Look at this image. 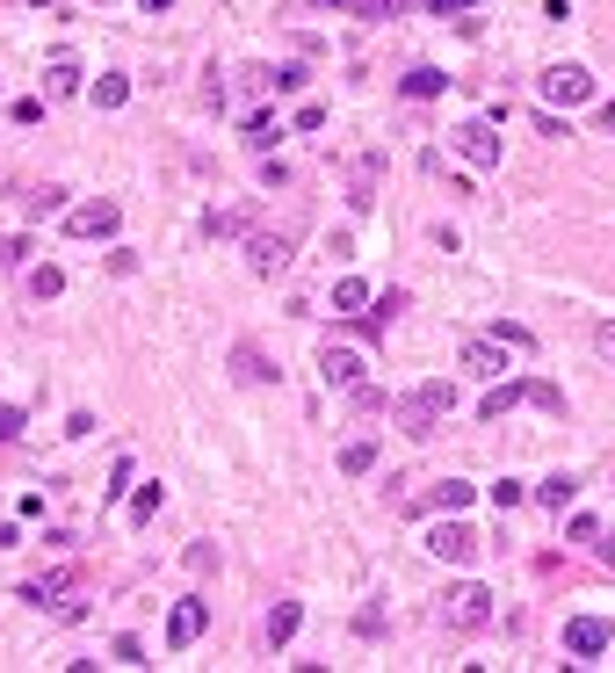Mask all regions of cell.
Listing matches in <instances>:
<instances>
[{
	"mask_svg": "<svg viewBox=\"0 0 615 673\" xmlns=\"http://www.w3.org/2000/svg\"><path fill=\"white\" fill-rule=\"evenodd\" d=\"M572 493H579V478H572V471H550V478L536 485V500H543V507H558V514L572 507Z\"/></svg>",
	"mask_w": 615,
	"mask_h": 673,
	"instance_id": "17",
	"label": "cell"
},
{
	"mask_svg": "<svg viewBox=\"0 0 615 673\" xmlns=\"http://www.w3.org/2000/svg\"><path fill=\"white\" fill-rule=\"evenodd\" d=\"M398 87H406V95H413V102H435V95H442V87H449V73H442V66H413V73H406V80H398Z\"/></svg>",
	"mask_w": 615,
	"mask_h": 673,
	"instance_id": "15",
	"label": "cell"
},
{
	"mask_svg": "<svg viewBox=\"0 0 615 673\" xmlns=\"http://www.w3.org/2000/svg\"><path fill=\"white\" fill-rule=\"evenodd\" d=\"M442 623H449V630H485V623H492V594L478 587V579H456L449 601H442Z\"/></svg>",
	"mask_w": 615,
	"mask_h": 673,
	"instance_id": "3",
	"label": "cell"
},
{
	"mask_svg": "<svg viewBox=\"0 0 615 673\" xmlns=\"http://www.w3.org/2000/svg\"><path fill=\"white\" fill-rule=\"evenodd\" d=\"M529 406H543V413H565V391H558V384H529Z\"/></svg>",
	"mask_w": 615,
	"mask_h": 673,
	"instance_id": "26",
	"label": "cell"
},
{
	"mask_svg": "<svg viewBox=\"0 0 615 673\" xmlns=\"http://www.w3.org/2000/svg\"><path fill=\"white\" fill-rule=\"evenodd\" d=\"M109 652H116V666H145V645H138V637H116Z\"/></svg>",
	"mask_w": 615,
	"mask_h": 673,
	"instance_id": "29",
	"label": "cell"
},
{
	"mask_svg": "<svg viewBox=\"0 0 615 673\" xmlns=\"http://www.w3.org/2000/svg\"><path fill=\"white\" fill-rule=\"evenodd\" d=\"M95 8H109V0H95Z\"/></svg>",
	"mask_w": 615,
	"mask_h": 673,
	"instance_id": "37",
	"label": "cell"
},
{
	"mask_svg": "<svg viewBox=\"0 0 615 673\" xmlns=\"http://www.w3.org/2000/svg\"><path fill=\"white\" fill-rule=\"evenodd\" d=\"M138 8H145V15H167V8H174V0H138Z\"/></svg>",
	"mask_w": 615,
	"mask_h": 673,
	"instance_id": "34",
	"label": "cell"
},
{
	"mask_svg": "<svg viewBox=\"0 0 615 673\" xmlns=\"http://www.w3.org/2000/svg\"><path fill=\"white\" fill-rule=\"evenodd\" d=\"M51 210H66V189H37V196H29V218H51Z\"/></svg>",
	"mask_w": 615,
	"mask_h": 673,
	"instance_id": "25",
	"label": "cell"
},
{
	"mask_svg": "<svg viewBox=\"0 0 615 673\" xmlns=\"http://www.w3.org/2000/svg\"><path fill=\"white\" fill-rule=\"evenodd\" d=\"M319 8H362V0H319Z\"/></svg>",
	"mask_w": 615,
	"mask_h": 673,
	"instance_id": "36",
	"label": "cell"
},
{
	"mask_svg": "<svg viewBox=\"0 0 615 673\" xmlns=\"http://www.w3.org/2000/svg\"><path fill=\"white\" fill-rule=\"evenodd\" d=\"M427 550H435L442 565H471V558H478V529H464L456 514H442V522L427 529Z\"/></svg>",
	"mask_w": 615,
	"mask_h": 673,
	"instance_id": "5",
	"label": "cell"
},
{
	"mask_svg": "<svg viewBox=\"0 0 615 673\" xmlns=\"http://www.w3.org/2000/svg\"><path fill=\"white\" fill-rule=\"evenodd\" d=\"M594 348H601V355L615 362V319H601V326H594Z\"/></svg>",
	"mask_w": 615,
	"mask_h": 673,
	"instance_id": "32",
	"label": "cell"
},
{
	"mask_svg": "<svg viewBox=\"0 0 615 673\" xmlns=\"http://www.w3.org/2000/svg\"><path fill=\"white\" fill-rule=\"evenodd\" d=\"M44 95H51V102H73V95H80V58H73V51H51V66H44Z\"/></svg>",
	"mask_w": 615,
	"mask_h": 673,
	"instance_id": "11",
	"label": "cell"
},
{
	"mask_svg": "<svg viewBox=\"0 0 615 673\" xmlns=\"http://www.w3.org/2000/svg\"><path fill=\"white\" fill-rule=\"evenodd\" d=\"M521 399H529V384H492L485 399H478V420H500V413H514Z\"/></svg>",
	"mask_w": 615,
	"mask_h": 673,
	"instance_id": "14",
	"label": "cell"
},
{
	"mask_svg": "<svg viewBox=\"0 0 615 673\" xmlns=\"http://www.w3.org/2000/svg\"><path fill=\"white\" fill-rule=\"evenodd\" d=\"M536 95L550 109H579V102H594V73L587 66H543L536 73Z\"/></svg>",
	"mask_w": 615,
	"mask_h": 673,
	"instance_id": "2",
	"label": "cell"
},
{
	"mask_svg": "<svg viewBox=\"0 0 615 673\" xmlns=\"http://www.w3.org/2000/svg\"><path fill=\"white\" fill-rule=\"evenodd\" d=\"M123 102H131V80H123V73H102V80H95V109H123Z\"/></svg>",
	"mask_w": 615,
	"mask_h": 673,
	"instance_id": "22",
	"label": "cell"
},
{
	"mask_svg": "<svg viewBox=\"0 0 615 673\" xmlns=\"http://www.w3.org/2000/svg\"><path fill=\"white\" fill-rule=\"evenodd\" d=\"M464 370H471V377H500V370H507V348H500V341H471V348H464Z\"/></svg>",
	"mask_w": 615,
	"mask_h": 673,
	"instance_id": "13",
	"label": "cell"
},
{
	"mask_svg": "<svg viewBox=\"0 0 615 673\" xmlns=\"http://www.w3.org/2000/svg\"><path fill=\"white\" fill-rule=\"evenodd\" d=\"M608 637H615L608 616H572V623H565V652H572V659H601Z\"/></svg>",
	"mask_w": 615,
	"mask_h": 673,
	"instance_id": "7",
	"label": "cell"
},
{
	"mask_svg": "<svg viewBox=\"0 0 615 673\" xmlns=\"http://www.w3.org/2000/svg\"><path fill=\"white\" fill-rule=\"evenodd\" d=\"M427 8H435V15H478L485 0H427Z\"/></svg>",
	"mask_w": 615,
	"mask_h": 673,
	"instance_id": "30",
	"label": "cell"
},
{
	"mask_svg": "<svg viewBox=\"0 0 615 673\" xmlns=\"http://www.w3.org/2000/svg\"><path fill=\"white\" fill-rule=\"evenodd\" d=\"M362 304H369V283H362V275H341V283H333V312H362Z\"/></svg>",
	"mask_w": 615,
	"mask_h": 673,
	"instance_id": "20",
	"label": "cell"
},
{
	"mask_svg": "<svg viewBox=\"0 0 615 673\" xmlns=\"http://www.w3.org/2000/svg\"><path fill=\"white\" fill-rule=\"evenodd\" d=\"M319 377H326V391H355L362 384V355L355 348H326L319 355Z\"/></svg>",
	"mask_w": 615,
	"mask_h": 673,
	"instance_id": "10",
	"label": "cell"
},
{
	"mask_svg": "<svg viewBox=\"0 0 615 673\" xmlns=\"http://www.w3.org/2000/svg\"><path fill=\"white\" fill-rule=\"evenodd\" d=\"M471 500H478V485H471V478H442V485H435V507H442V514H464Z\"/></svg>",
	"mask_w": 615,
	"mask_h": 673,
	"instance_id": "18",
	"label": "cell"
},
{
	"mask_svg": "<svg viewBox=\"0 0 615 673\" xmlns=\"http://www.w3.org/2000/svg\"><path fill=\"white\" fill-rule=\"evenodd\" d=\"M449 406H456V391H449V384H420L413 399H398V406H391V420H398V435H413V442H420V435H435V427H442Z\"/></svg>",
	"mask_w": 615,
	"mask_h": 673,
	"instance_id": "1",
	"label": "cell"
},
{
	"mask_svg": "<svg viewBox=\"0 0 615 673\" xmlns=\"http://www.w3.org/2000/svg\"><path fill=\"white\" fill-rule=\"evenodd\" d=\"M297 623H304V608H297V601H275V608H268V652H283L290 637H297Z\"/></svg>",
	"mask_w": 615,
	"mask_h": 673,
	"instance_id": "12",
	"label": "cell"
},
{
	"mask_svg": "<svg viewBox=\"0 0 615 673\" xmlns=\"http://www.w3.org/2000/svg\"><path fill=\"white\" fill-rule=\"evenodd\" d=\"M232 370H239L246 384H268V377H275V370H268V355H261L254 341H239V348H232Z\"/></svg>",
	"mask_w": 615,
	"mask_h": 673,
	"instance_id": "16",
	"label": "cell"
},
{
	"mask_svg": "<svg viewBox=\"0 0 615 673\" xmlns=\"http://www.w3.org/2000/svg\"><path fill=\"white\" fill-rule=\"evenodd\" d=\"M22 435V406H0V442H15Z\"/></svg>",
	"mask_w": 615,
	"mask_h": 673,
	"instance_id": "31",
	"label": "cell"
},
{
	"mask_svg": "<svg viewBox=\"0 0 615 673\" xmlns=\"http://www.w3.org/2000/svg\"><path fill=\"white\" fill-rule=\"evenodd\" d=\"M210 232L232 239V232H246V218H239V210H210Z\"/></svg>",
	"mask_w": 615,
	"mask_h": 673,
	"instance_id": "27",
	"label": "cell"
},
{
	"mask_svg": "<svg viewBox=\"0 0 615 673\" xmlns=\"http://www.w3.org/2000/svg\"><path fill=\"white\" fill-rule=\"evenodd\" d=\"M160 500H167L160 485H138V500H131V522H152V514H160Z\"/></svg>",
	"mask_w": 615,
	"mask_h": 673,
	"instance_id": "23",
	"label": "cell"
},
{
	"mask_svg": "<svg viewBox=\"0 0 615 673\" xmlns=\"http://www.w3.org/2000/svg\"><path fill=\"white\" fill-rule=\"evenodd\" d=\"M449 145H456V160L478 167V174L500 167V131H492V124H456V131H449Z\"/></svg>",
	"mask_w": 615,
	"mask_h": 673,
	"instance_id": "4",
	"label": "cell"
},
{
	"mask_svg": "<svg viewBox=\"0 0 615 673\" xmlns=\"http://www.w3.org/2000/svg\"><path fill=\"white\" fill-rule=\"evenodd\" d=\"M116 225H123V210L102 196V203H73L66 210V239H116Z\"/></svg>",
	"mask_w": 615,
	"mask_h": 673,
	"instance_id": "6",
	"label": "cell"
},
{
	"mask_svg": "<svg viewBox=\"0 0 615 673\" xmlns=\"http://www.w3.org/2000/svg\"><path fill=\"white\" fill-rule=\"evenodd\" d=\"M58 290H66V268H51V261H44V268H29V297H37V304H51Z\"/></svg>",
	"mask_w": 615,
	"mask_h": 673,
	"instance_id": "21",
	"label": "cell"
},
{
	"mask_svg": "<svg viewBox=\"0 0 615 673\" xmlns=\"http://www.w3.org/2000/svg\"><path fill=\"white\" fill-rule=\"evenodd\" d=\"M210 623V601H174V616H167V652H189L196 637Z\"/></svg>",
	"mask_w": 615,
	"mask_h": 673,
	"instance_id": "8",
	"label": "cell"
},
{
	"mask_svg": "<svg viewBox=\"0 0 615 673\" xmlns=\"http://www.w3.org/2000/svg\"><path fill=\"white\" fill-rule=\"evenodd\" d=\"M601 131H608V138H615V102H608V109H601Z\"/></svg>",
	"mask_w": 615,
	"mask_h": 673,
	"instance_id": "35",
	"label": "cell"
},
{
	"mask_svg": "<svg viewBox=\"0 0 615 673\" xmlns=\"http://www.w3.org/2000/svg\"><path fill=\"white\" fill-rule=\"evenodd\" d=\"M492 500H500V514H507V507L529 500V485H521V478H500V485H492Z\"/></svg>",
	"mask_w": 615,
	"mask_h": 673,
	"instance_id": "24",
	"label": "cell"
},
{
	"mask_svg": "<svg viewBox=\"0 0 615 673\" xmlns=\"http://www.w3.org/2000/svg\"><path fill=\"white\" fill-rule=\"evenodd\" d=\"M565 536H572V543H594V536H601V522H594V514H572Z\"/></svg>",
	"mask_w": 615,
	"mask_h": 673,
	"instance_id": "28",
	"label": "cell"
},
{
	"mask_svg": "<svg viewBox=\"0 0 615 673\" xmlns=\"http://www.w3.org/2000/svg\"><path fill=\"white\" fill-rule=\"evenodd\" d=\"M594 550H601V558H608V565H615V536H594Z\"/></svg>",
	"mask_w": 615,
	"mask_h": 673,
	"instance_id": "33",
	"label": "cell"
},
{
	"mask_svg": "<svg viewBox=\"0 0 615 673\" xmlns=\"http://www.w3.org/2000/svg\"><path fill=\"white\" fill-rule=\"evenodd\" d=\"M341 471H348V478H362V471H377V435H355V442L341 449Z\"/></svg>",
	"mask_w": 615,
	"mask_h": 673,
	"instance_id": "19",
	"label": "cell"
},
{
	"mask_svg": "<svg viewBox=\"0 0 615 673\" xmlns=\"http://www.w3.org/2000/svg\"><path fill=\"white\" fill-rule=\"evenodd\" d=\"M246 261H254V275H283L290 268V239L283 232H254L246 239Z\"/></svg>",
	"mask_w": 615,
	"mask_h": 673,
	"instance_id": "9",
	"label": "cell"
}]
</instances>
